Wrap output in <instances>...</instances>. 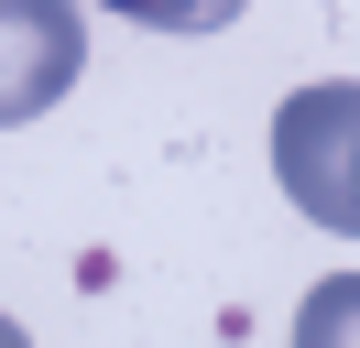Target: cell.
I'll use <instances>...</instances> for the list:
<instances>
[{"label": "cell", "mask_w": 360, "mask_h": 348, "mask_svg": "<svg viewBox=\"0 0 360 348\" xmlns=\"http://www.w3.org/2000/svg\"><path fill=\"white\" fill-rule=\"evenodd\" d=\"M98 11L142 22V33H229V22H240L251 0H98Z\"/></svg>", "instance_id": "obj_3"}, {"label": "cell", "mask_w": 360, "mask_h": 348, "mask_svg": "<svg viewBox=\"0 0 360 348\" xmlns=\"http://www.w3.org/2000/svg\"><path fill=\"white\" fill-rule=\"evenodd\" d=\"M349 326H360V283L349 272H328L306 304H295V348H349Z\"/></svg>", "instance_id": "obj_4"}, {"label": "cell", "mask_w": 360, "mask_h": 348, "mask_svg": "<svg viewBox=\"0 0 360 348\" xmlns=\"http://www.w3.org/2000/svg\"><path fill=\"white\" fill-rule=\"evenodd\" d=\"M273 174H284V196L328 239L360 229V87L349 76H316V87L284 98V120H273Z\"/></svg>", "instance_id": "obj_1"}, {"label": "cell", "mask_w": 360, "mask_h": 348, "mask_svg": "<svg viewBox=\"0 0 360 348\" xmlns=\"http://www.w3.org/2000/svg\"><path fill=\"white\" fill-rule=\"evenodd\" d=\"M88 76V11L77 0H0V130L44 120Z\"/></svg>", "instance_id": "obj_2"}, {"label": "cell", "mask_w": 360, "mask_h": 348, "mask_svg": "<svg viewBox=\"0 0 360 348\" xmlns=\"http://www.w3.org/2000/svg\"><path fill=\"white\" fill-rule=\"evenodd\" d=\"M0 348H33V337H22V326H11V316H0Z\"/></svg>", "instance_id": "obj_5"}]
</instances>
